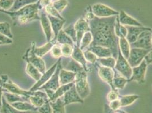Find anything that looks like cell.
Instances as JSON below:
<instances>
[{
    "instance_id": "obj_1",
    "label": "cell",
    "mask_w": 152,
    "mask_h": 113,
    "mask_svg": "<svg viewBox=\"0 0 152 113\" xmlns=\"http://www.w3.org/2000/svg\"><path fill=\"white\" fill-rule=\"evenodd\" d=\"M117 16L108 18H98L95 16L93 19L88 22L93 38L90 45L110 48L113 56L116 59L118 58L119 50V39L115 33Z\"/></svg>"
},
{
    "instance_id": "obj_2",
    "label": "cell",
    "mask_w": 152,
    "mask_h": 113,
    "mask_svg": "<svg viewBox=\"0 0 152 113\" xmlns=\"http://www.w3.org/2000/svg\"><path fill=\"white\" fill-rule=\"evenodd\" d=\"M43 8L41 6L40 1L22 7L15 12L5 11L0 9V12L8 15L12 19L19 23L25 25L35 20H40V13Z\"/></svg>"
},
{
    "instance_id": "obj_3",
    "label": "cell",
    "mask_w": 152,
    "mask_h": 113,
    "mask_svg": "<svg viewBox=\"0 0 152 113\" xmlns=\"http://www.w3.org/2000/svg\"><path fill=\"white\" fill-rule=\"evenodd\" d=\"M75 85L77 92L83 100L89 96L90 93V89L88 82L87 74L85 71L83 70L76 73Z\"/></svg>"
},
{
    "instance_id": "obj_4",
    "label": "cell",
    "mask_w": 152,
    "mask_h": 113,
    "mask_svg": "<svg viewBox=\"0 0 152 113\" xmlns=\"http://www.w3.org/2000/svg\"><path fill=\"white\" fill-rule=\"evenodd\" d=\"M35 46V42H32L31 47L26 51L25 55L22 56V59L34 66L43 74L46 71L45 64L42 58L38 56L35 53L34 49Z\"/></svg>"
},
{
    "instance_id": "obj_5",
    "label": "cell",
    "mask_w": 152,
    "mask_h": 113,
    "mask_svg": "<svg viewBox=\"0 0 152 113\" xmlns=\"http://www.w3.org/2000/svg\"><path fill=\"white\" fill-rule=\"evenodd\" d=\"M114 68L119 72L123 76L127 78L128 80L131 78L132 74V68L128 63L127 59L125 58L121 54L119 48L118 50V58Z\"/></svg>"
},
{
    "instance_id": "obj_6",
    "label": "cell",
    "mask_w": 152,
    "mask_h": 113,
    "mask_svg": "<svg viewBox=\"0 0 152 113\" xmlns=\"http://www.w3.org/2000/svg\"><path fill=\"white\" fill-rule=\"evenodd\" d=\"M152 30H146L141 32L137 40L130 44L131 48L152 50Z\"/></svg>"
},
{
    "instance_id": "obj_7",
    "label": "cell",
    "mask_w": 152,
    "mask_h": 113,
    "mask_svg": "<svg viewBox=\"0 0 152 113\" xmlns=\"http://www.w3.org/2000/svg\"><path fill=\"white\" fill-rule=\"evenodd\" d=\"M151 50L131 48L128 62L132 68L139 66Z\"/></svg>"
},
{
    "instance_id": "obj_8",
    "label": "cell",
    "mask_w": 152,
    "mask_h": 113,
    "mask_svg": "<svg viewBox=\"0 0 152 113\" xmlns=\"http://www.w3.org/2000/svg\"><path fill=\"white\" fill-rule=\"evenodd\" d=\"M62 58L58 59V63L57 64V67L53 74L51 76L50 79L47 82L45 85L39 88L38 90H45V89H51L53 91H56L57 88L60 86L59 75L61 70L63 68L61 63Z\"/></svg>"
},
{
    "instance_id": "obj_9",
    "label": "cell",
    "mask_w": 152,
    "mask_h": 113,
    "mask_svg": "<svg viewBox=\"0 0 152 113\" xmlns=\"http://www.w3.org/2000/svg\"><path fill=\"white\" fill-rule=\"evenodd\" d=\"M93 13L98 18H108L119 15V12L102 4H96L91 7Z\"/></svg>"
},
{
    "instance_id": "obj_10",
    "label": "cell",
    "mask_w": 152,
    "mask_h": 113,
    "mask_svg": "<svg viewBox=\"0 0 152 113\" xmlns=\"http://www.w3.org/2000/svg\"><path fill=\"white\" fill-rule=\"evenodd\" d=\"M148 64L144 59L139 66L132 68V74L128 82L134 81L140 84H142L145 82V75Z\"/></svg>"
},
{
    "instance_id": "obj_11",
    "label": "cell",
    "mask_w": 152,
    "mask_h": 113,
    "mask_svg": "<svg viewBox=\"0 0 152 113\" xmlns=\"http://www.w3.org/2000/svg\"><path fill=\"white\" fill-rule=\"evenodd\" d=\"M2 88L4 91H7L10 93L18 94L19 96L25 97L29 99L30 96L34 94V92L29 91H26L22 88H20L18 85L15 84L11 80L9 79L6 83L3 84Z\"/></svg>"
},
{
    "instance_id": "obj_12",
    "label": "cell",
    "mask_w": 152,
    "mask_h": 113,
    "mask_svg": "<svg viewBox=\"0 0 152 113\" xmlns=\"http://www.w3.org/2000/svg\"><path fill=\"white\" fill-rule=\"evenodd\" d=\"M74 25L77 35L76 44L78 46H80V42L83 35L87 32L90 31V28L89 23L84 18H80L76 22Z\"/></svg>"
},
{
    "instance_id": "obj_13",
    "label": "cell",
    "mask_w": 152,
    "mask_h": 113,
    "mask_svg": "<svg viewBox=\"0 0 152 113\" xmlns=\"http://www.w3.org/2000/svg\"><path fill=\"white\" fill-rule=\"evenodd\" d=\"M40 20L41 23V25L43 28V32L45 33L47 41V42L51 41L52 40L53 32H52V29L51 27L50 20L48 19V15L45 12L44 9L40 11Z\"/></svg>"
},
{
    "instance_id": "obj_14",
    "label": "cell",
    "mask_w": 152,
    "mask_h": 113,
    "mask_svg": "<svg viewBox=\"0 0 152 113\" xmlns=\"http://www.w3.org/2000/svg\"><path fill=\"white\" fill-rule=\"evenodd\" d=\"M58 63V59L57 62L55 63L50 69L47 70L44 74H42L40 79L37 82V83L32 87L31 88H30V91L32 92L38 91L39 88L41 87L42 86H43V85H45V84L50 79L51 76L55 72L56 69L57 67Z\"/></svg>"
},
{
    "instance_id": "obj_15",
    "label": "cell",
    "mask_w": 152,
    "mask_h": 113,
    "mask_svg": "<svg viewBox=\"0 0 152 113\" xmlns=\"http://www.w3.org/2000/svg\"><path fill=\"white\" fill-rule=\"evenodd\" d=\"M62 98L65 106L73 103H83V100L80 97L77 92L75 84L64 94Z\"/></svg>"
},
{
    "instance_id": "obj_16",
    "label": "cell",
    "mask_w": 152,
    "mask_h": 113,
    "mask_svg": "<svg viewBox=\"0 0 152 113\" xmlns=\"http://www.w3.org/2000/svg\"><path fill=\"white\" fill-rule=\"evenodd\" d=\"M48 101H50L46 93L41 90L34 91V94L30 96L29 97V102L34 106L38 109L43 106L45 102Z\"/></svg>"
},
{
    "instance_id": "obj_17",
    "label": "cell",
    "mask_w": 152,
    "mask_h": 113,
    "mask_svg": "<svg viewBox=\"0 0 152 113\" xmlns=\"http://www.w3.org/2000/svg\"><path fill=\"white\" fill-rule=\"evenodd\" d=\"M127 29V41L130 44L134 43L139 38L141 32L146 30H152L151 28L143 27H134V26H126Z\"/></svg>"
},
{
    "instance_id": "obj_18",
    "label": "cell",
    "mask_w": 152,
    "mask_h": 113,
    "mask_svg": "<svg viewBox=\"0 0 152 113\" xmlns=\"http://www.w3.org/2000/svg\"><path fill=\"white\" fill-rule=\"evenodd\" d=\"M98 74L102 80L107 83L111 87V90H116L113 85L114 72L113 69L104 66H99Z\"/></svg>"
},
{
    "instance_id": "obj_19",
    "label": "cell",
    "mask_w": 152,
    "mask_h": 113,
    "mask_svg": "<svg viewBox=\"0 0 152 113\" xmlns=\"http://www.w3.org/2000/svg\"><path fill=\"white\" fill-rule=\"evenodd\" d=\"M119 20L121 25L125 26L143 27V25L137 20L127 14L124 11L121 10L119 14Z\"/></svg>"
},
{
    "instance_id": "obj_20",
    "label": "cell",
    "mask_w": 152,
    "mask_h": 113,
    "mask_svg": "<svg viewBox=\"0 0 152 113\" xmlns=\"http://www.w3.org/2000/svg\"><path fill=\"white\" fill-rule=\"evenodd\" d=\"M89 50L94 53L98 58H107L113 56L112 51L108 48L99 45H90L86 49Z\"/></svg>"
},
{
    "instance_id": "obj_21",
    "label": "cell",
    "mask_w": 152,
    "mask_h": 113,
    "mask_svg": "<svg viewBox=\"0 0 152 113\" xmlns=\"http://www.w3.org/2000/svg\"><path fill=\"white\" fill-rule=\"evenodd\" d=\"M71 57L74 60H75L76 62L80 63L86 72H89L87 67V61L84 56L83 52L76 44H75L74 45L73 51Z\"/></svg>"
},
{
    "instance_id": "obj_22",
    "label": "cell",
    "mask_w": 152,
    "mask_h": 113,
    "mask_svg": "<svg viewBox=\"0 0 152 113\" xmlns=\"http://www.w3.org/2000/svg\"><path fill=\"white\" fill-rule=\"evenodd\" d=\"M48 15V19L50 20L51 27L52 29V32L54 35V38H53V40L56 41L57 35L59 32L61 30H63L62 28L64 25L65 23V20L59 19L49 15Z\"/></svg>"
},
{
    "instance_id": "obj_23",
    "label": "cell",
    "mask_w": 152,
    "mask_h": 113,
    "mask_svg": "<svg viewBox=\"0 0 152 113\" xmlns=\"http://www.w3.org/2000/svg\"><path fill=\"white\" fill-rule=\"evenodd\" d=\"M76 73L62 68L60 72L59 80L61 85H65L75 82Z\"/></svg>"
},
{
    "instance_id": "obj_24",
    "label": "cell",
    "mask_w": 152,
    "mask_h": 113,
    "mask_svg": "<svg viewBox=\"0 0 152 113\" xmlns=\"http://www.w3.org/2000/svg\"><path fill=\"white\" fill-rule=\"evenodd\" d=\"M56 43H57V41L52 39L51 41L47 42L46 44L40 47L35 46L34 49L35 53L36 54L37 56L42 58L45 56L47 53H48L49 51H51L53 46Z\"/></svg>"
},
{
    "instance_id": "obj_25",
    "label": "cell",
    "mask_w": 152,
    "mask_h": 113,
    "mask_svg": "<svg viewBox=\"0 0 152 113\" xmlns=\"http://www.w3.org/2000/svg\"><path fill=\"white\" fill-rule=\"evenodd\" d=\"M14 107L22 112H34L37 111L38 108L34 106L31 104L27 101H19L11 104Z\"/></svg>"
},
{
    "instance_id": "obj_26",
    "label": "cell",
    "mask_w": 152,
    "mask_h": 113,
    "mask_svg": "<svg viewBox=\"0 0 152 113\" xmlns=\"http://www.w3.org/2000/svg\"><path fill=\"white\" fill-rule=\"evenodd\" d=\"M75 84V82L69 83L65 85H61L55 91L52 97L50 100V102H54L58 99L62 97L68 90H69L71 87H72Z\"/></svg>"
},
{
    "instance_id": "obj_27",
    "label": "cell",
    "mask_w": 152,
    "mask_h": 113,
    "mask_svg": "<svg viewBox=\"0 0 152 113\" xmlns=\"http://www.w3.org/2000/svg\"><path fill=\"white\" fill-rule=\"evenodd\" d=\"M2 106L0 108V113H30L31 112H22L16 109L6 100L3 95L2 99Z\"/></svg>"
},
{
    "instance_id": "obj_28",
    "label": "cell",
    "mask_w": 152,
    "mask_h": 113,
    "mask_svg": "<svg viewBox=\"0 0 152 113\" xmlns=\"http://www.w3.org/2000/svg\"><path fill=\"white\" fill-rule=\"evenodd\" d=\"M119 48L123 56L128 59L129 56L131 48L126 38H119Z\"/></svg>"
},
{
    "instance_id": "obj_29",
    "label": "cell",
    "mask_w": 152,
    "mask_h": 113,
    "mask_svg": "<svg viewBox=\"0 0 152 113\" xmlns=\"http://www.w3.org/2000/svg\"><path fill=\"white\" fill-rule=\"evenodd\" d=\"M27 63V64L26 68V72L28 75L31 77L34 80L37 82L41 78L42 74L39 71V70L37 68H36L30 62Z\"/></svg>"
},
{
    "instance_id": "obj_30",
    "label": "cell",
    "mask_w": 152,
    "mask_h": 113,
    "mask_svg": "<svg viewBox=\"0 0 152 113\" xmlns=\"http://www.w3.org/2000/svg\"><path fill=\"white\" fill-rule=\"evenodd\" d=\"M4 96L6 99V100L9 104H12L16 102L19 101H27L29 102V99L26 98L25 97L19 96L18 94H14L12 93H10L7 91H4Z\"/></svg>"
},
{
    "instance_id": "obj_31",
    "label": "cell",
    "mask_w": 152,
    "mask_h": 113,
    "mask_svg": "<svg viewBox=\"0 0 152 113\" xmlns=\"http://www.w3.org/2000/svg\"><path fill=\"white\" fill-rule=\"evenodd\" d=\"M115 33L118 38H126L127 37V28L125 25H121L119 20L118 15L116 17L115 25Z\"/></svg>"
},
{
    "instance_id": "obj_32",
    "label": "cell",
    "mask_w": 152,
    "mask_h": 113,
    "mask_svg": "<svg viewBox=\"0 0 152 113\" xmlns=\"http://www.w3.org/2000/svg\"><path fill=\"white\" fill-rule=\"evenodd\" d=\"M52 108L53 113H66L65 105L64 103L63 98H59L54 102H50Z\"/></svg>"
},
{
    "instance_id": "obj_33",
    "label": "cell",
    "mask_w": 152,
    "mask_h": 113,
    "mask_svg": "<svg viewBox=\"0 0 152 113\" xmlns=\"http://www.w3.org/2000/svg\"><path fill=\"white\" fill-rule=\"evenodd\" d=\"M63 68L75 73H77L84 70L83 66L80 63L76 62V61L74 60L73 58H71L69 62Z\"/></svg>"
},
{
    "instance_id": "obj_34",
    "label": "cell",
    "mask_w": 152,
    "mask_h": 113,
    "mask_svg": "<svg viewBox=\"0 0 152 113\" xmlns=\"http://www.w3.org/2000/svg\"><path fill=\"white\" fill-rule=\"evenodd\" d=\"M93 40V38L91 32L90 31L86 32L83 35V38L81 40L80 46H79L80 48L83 51L86 50L90 46V45L91 44Z\"/></svg>"
},
{
    "instance_id": "obj_35",
    "label": "cell",
    "mask_w": 152,
    "mask_h": 113,
    "mask_svg": "<svg viewBox=\"0 0 152 113\" xmlns=\"http://www.w3.org/2000/svg\"><path fill=\"white\" fill-rule=\"evenodd\" d=\"M39 1V0H15L14 5L9 12L17 11L23 7L37 3Z\"/></svg>"
},
{
    "instance_id": "obj_36",
    "label": "cell",
    "mask_w": 152,
    "mask_h": 113,
    "mask_svg": "<svg viewBox=\"0 0 152 113\" xmlns=\"http://www.w3.org/2000/svg\"><path fill=\"white\" fill-rule=\"evenodd\" d=\"M56 41L58 44L60 45L69 44L72 46H74L75 44L72 39L64 32L63 30H61L59 32L56 38Z\"/></svg>"
},
{
    "instance_id": "obj_37",
    "label": "cell",
    "mask_w": 152,
    "mask_h": 113,
    "mask_svg": "<svg viewBox=\"0 0 152 113\" xmlns=\"http://www.w3.org/2000/svg\"><path fill=\"white\" fill-rule=\"evenodd\" d=\"M139 99V96L135 94L121 96L119 99V100L121 102V106H128L132 104L134 101H136Z\"/></svg>"
},
{
    "instance_id": "obj_38",
    "label": "cell",
    "mask_w": 152,
    "mask_h": 113,
    "mask_svg": "<svg viewBox=\"0 0 152 113\" xmlns=\"http://www.w3.org/2000/svg\"><path fill=\"white\" fill-rule=\"evenodd\" d=\"M128 82V79L123 76L114 75L113 79V85L116 89H123L125 88Z\"/></svg>"
},
{
    "instance_id": "obj_39",
    "label": "cell",
    "mask_w": 152,
    "mask_h": 113,
    "mask_svg": "<svg viewBox=\"0 0 152 113\" xmlns=\"http://www.w3.org/2000/svg\"><path fill=\"white\" fill-rule=\"evenodd\" d=\"M99 63L101 64L102 66L106 67L111 69H114L116 64V59L113 56H110L107 58H98V61Z\"/></svg>"
},
{
    "instance_id": "obj_40",
    "label": "cell",
    "mask_w": 152,
    "mask_h": 113,
    "mask_svg": "<svg viewBox=\"0 0 152 113\" xmlns=\"http://www.w3.org/2000/svg\"><path fill=\"white\" fill-rule=\"evenodd\" d=\"M43 9L47 15H51L52 17H56V18L62 19V20H65L63 17V16H61L60 13H59L57 10L53 7L52 5V3L48 5V6L45 7Z\"/></svg>"
},
{
    "instance_id": "obj_41",
    "label": "cell",
    "mask_w": 152,
    "mask_h": 113,
    "mask_svg": "<svg viewBox=\"0 0 152 113\" xmlns=\"http://www.w3.org/2000/svg\"><path fill=\"white\" fill-rule=\"evenodd\" d=\"M0 33H2L12 39L13 38V34L11 31V27L7 22L0 23Z\"/></svg>"
},
{
    "instance_id": "obj_42",
    "label": "cell",
    "mask_w": 152,
    "mask_h": 113,
    "mask_svg": "<svg viewBox=\"0 0 152 113\" xmlns=\"http://www.w3.org/2000/svg\"><path fill=\"white\" fill-rule=\"evenodd\" d=\"M52 5L59 13H61L68 7V0H54L52 2Z\"/></svg>"
},
{
    "instance_id": "obj_43",
    "label": "cell",
    "mask_w": 152,
    "mask_h": 113,
    "mask_svg": "<svg viewBox=\"0 0 152 113\" xmlns=\"http://www.w3.org/2000/svg\"><path fill=\"white\" fill-rule=\"evenodd\" d=\"M73 47L74 46H72L69 44L61 45L62 56L65 58L71 57L73 51Z\"/></svg>"
},
{
    "instance_id": "obj_44",
    "label": "cell",
    "mask_w": 152,
    "mask_h": 113,
    "mask_svg": "<svg viewBox=\"0 0 152 113\" xmlns=\"http://www.w3.org/2000/svg\"><path fill=\"white\" fill-rule=\"evenodd\" d=\"M64 32L69 36L72 39L75 44H76L77 42V35H76V30L75 28V25H70L66 27L63 30Z\"/></svg>"
},
{
    "instance_id": "obj_45",
    "label": "cell",
    "mask_w": 152,
    "mask_h": 113,
    "mask_svg": "<svg viewBox=\"0 0 152 113\" xmlns=\"http://www.w3.org/2000/svg\"><path fill=\"white\" fill-rule=\"evenodd\" d=\"M50 52L52 56L55 58L59 59L61 58V56H63L61 49V45L58 44L57 43L53 46Z\"/></svg>"
},
{
    "instance_id": "obj_46",
    "label": "cell",
    "mask_w": 152,
    "mask_h": 113,
    "mask_svg": "<svg viewBox=\"0 0 152 113\" xmlns=\"http://www.w3.org/2000/svg\"><path fill=\"white\" fill-rule=\"evenodd\" d=\"M83 52L87 62L91 63H95L98 61V58L92 51L89 50H85L83 51Z\"/></svg>"
},
{
    "instance_id": "obj_47",
    "label": "cell",
    "mask_w": 152,
    "mask_h": 113,
    "mask_svg": "<svg viewBox=\"0 0 152 113\" xmlns=\"http://www.w3.org/2000/svg\"><path fill=\"white\" fill-rule=\"evenodd\" d=\"M15 0H0V9L9 11L13 7Z\"/></svg>"
},
{
    "instance_id": "obj_48",
    "label": "cell",
    "mask_w": 152,
    "mask_h": 113,
    "mask_svg": "<svg viewBox=\"0 0 152 113\" xmlns=\"http://www.w3.org/2000/svg\"><path fill=\"white\" fill-rule=\"evenodd\" d=\"M38 111L39 113H53L50 101L45 102L43 106L38 108Z\"/></svg>"
},
{
    "instance_id": "obj_49",
    "label": "cell",
    "mask_w": 152,
    "mask_h": 113,
    "mask_svg": "<svg viewBox=\"0 0 152 113\" xmlns=\"http://www.w3.org/2000/svg\"><path fill=\"white\" fill-rule=\"evenodd\" d=\"M119 94L118 91V89L111 90L107 95V99L110 102L117 100L119 99Z\"/></svg>"
},
{
    "instance_id": "obj_50",
    "label": "cell",
    "mask_w": 152,
    "mask_h": 113,
    "mask_svg": "<svg viewBox=\"0 0 152 113\" xmlns=\"http://www.w3.org/2000/svg\"><path fill=\"white\" fill-rule=\"evenodd\" d=\"M109 106L113 111L118 110L121 107V102L119 100V99L110 102Z\"/></svg>"
},
{
    "instance_id": "obj_51",
    "label": "cell",
    "mask_w": 152,
    "mask_h": 113,
    "mask_svg": "<svg viewBox=\"0 0 152 113\" xmlns=\"http://www.w3.org/2000/svg\"><path fill=\"white\" fill-rule=\"evenodd\" d=\"M95 17L94 14L93 13L92 8L91 7H89L86 10V13L85 15V19L88 22L90 20H92Z\"/></svg>"
},
{
    "instance_id": "obj_52",
    "label": "cell",
    "mask_w": 152,
    "mask_h": 113,
    "mask_svg": "<svg viewBox=\"0 0 152 113\" xmlns=\"http://www.w3.org/2000/svg\"><path fill=\"white\" fill-rule=\"evenodd\" d=\"M0 42L4 44H11L13 43V40L10 38L7 37V36L0 33Z\"/></svg>"
},
{
    "instance_id": "obj_53",
    "label": "cell",
    "mask_w": 152,
    "mask_h": 113,
    "mask_svg": "<svg viewBox=\"0 0 152 113\" xmlns=\"http://www.w3.org/2000/svg\"><path fill=\"white\" fill-rule=\"evenodd\" d=\"M144 59L148 65L152 64V49L150 50V51L148 53V54L145 57Z\"/></svg>"
},
{
    "instance_id": "obj_54",
    "label": "cell",
    "mask_w": 152,
    "mask_h": 113,
    "mask_svg": "<svg viewBox=\"0 0 152 113\" xmlns=\"http://www.w3.org/2000/svg\"><path fill=\"white\" fill-rule=\"evenodd\" d=\"M54 0H39L41 6L44 9L45 7L51 4Z\"/></svg>"
},
{
    "instance_id": "obj_55",
    "label": "cell",
    "mask_w": 152,
    "mask_h": 113,
    "mask_svg": "<svg viewBox=\"0 0 152 113\" xmlns=\"http://www.w3.org/2000/svg\"><path fill=\"white\" fill-rule=\"evenodd\" d=\"M9 80V78L6 75H2L0 77V87H2L3 84L6 83Z\"/></svg>"
},
{
    "instance_id": "obj_56",
    "label": "cell",
    "mask_w": 152,
    "mask_h": 113,
    "mask_svg": "<svg viewBox=\"0 0 152 113\" xmlns=\"http://www.w3.org/2000/svg\"><path fill=\"white\" fill-rule=\"evenodd\" d=\"M4 95V90L2 87H0V108L2 106V97Z\"/></svg>"
},
{
    "instance_id": "obj_57",
    "label": "cell",
    "mask_w": 152,
    "mask_h": 113,
    "mask_svg": "<svg viewBox=\"0 0 152 113\" xmlns=\"http://www.w3.org/2000/svg\"><path fill=\"white\" fill-rule=\"evenodd\" d=\"M114 112H114V113H121V112H117V111H114Z\"/></svg>"
},
{
    "instance_id": "obj_58",
    "label": "cell",
    "mask_w": 152,
    "mask_h": 113,
    "mask_svg": "<svg viewBox=\"0 0 152 113\" xmlns=\"http://www.w3.org/2000/svg\"><path fill=\"white\" fill-rule=\"evenodd\" d=\"M4 45V44H3L2 43H1V42H0V45Z\"/></svg>"
},
{
    "instance_id": "obj_59",
    "label": "cell",
    "mask_w": 152,
    "mask_h": 113,
    "mask_svg": "<svg viewBox=\"0 0 152 113\" xmlns=\"http://www.w3.org/2000/svg\"></svg>"
}]
</instances>
